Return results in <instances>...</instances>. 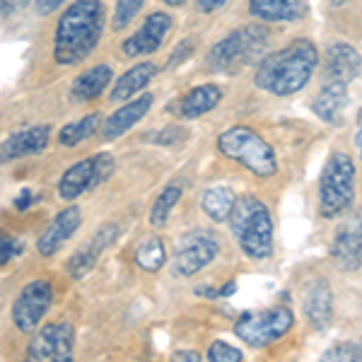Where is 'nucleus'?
Instances as JSON below:
<instances>
[{
    "label": "nucleus",
    "instance_id": "nucleus-32",
    "mask_svg": "<svg viewBox=\"0 0 362 362\" xmlns=\"http://www.w3.org/2000/svg\"><path fill=\"white\" fill-rule=\"evenodd\" d=\"M184 138H186V133H181L179 128H174V126H169V128H165V131L157 133V136H153V143L165 145V148H172V145H177L179 140H184Z\"/></svg>",
    "mask_w": 362,
    "mask_h": 362
},
{
    "label": "nucleus",
    "instance_id": "nucleus-22",
    "mask_svg": "<svg viewBox=\"0 0 362 362\" xmlns=\"http://www.w3.org/2000/svg\"><path fill=\"white\" fill-rule=\"evenodd\" d=\"M220 99H223V90H220L218 85H198L186 97L179 99L174 112H177L181 119H198V116L213 112Z\"/></svg>",
    "mask_w": 362,
    "mask_h": 362
},
{
    "label": "nucleus",
    "instance_id": "nucleus-25",
    "mask_svg": "<svg viewBox=\"0 0 362 362\" xmlns=\"http://www.w3.org/2000/svg\"><path fill=\"white\" fill-rule=\"evenodd\" d=\"M235 203H237V194L230 186H223V184L210 186L201 198L203 213H206L210 220H215V223L230 220V213H232V208H235Z\"/></svg>",
    "mask_w": 362,
    "mask_h": 362
},
{
    "label": "nucleus",
    "instance_id": "nucleus-2",
    "mask_svg": "<svg viewBox=\"0 0 362 362\" xmlns=\"http://www.w3.org/2000/svg\"><path fill=\"white\" fill-rule=\"evenodd\" d=\"M317 63V46L307 39H300V42L290 44L288 49L266 56L256 70L254 83L256 87L276 97H290L312 80Z\"/></svg>",
    "mask_w": 362,
    "mask_h": 362
},
{
    "label": "nucleus",
    "instance_id": "nucleus-4",
    "mask_svg": "<svg viewBox=\"0 0 362 362\" xmlns=\"http://www.w3.org/2000/svg\"><path fill=\"white\" fill-rule=\"evenodd\" d=\"M218 150L261 179L273 177L278 172V160L273 148L249 126H232L220 133Z\"/></svg>",
    "mask_w": 362,
    "mask_h": 362
},
{
    "label": "nucleus",
    "instance_id": "nucleus-41",
    "mask_svg": "<svg viewBox=\"0 0 362 362\" xmlns=\"http://www.w3.org/2000/svg\"><path fill=\"white\" fill-rule=\"evenodd\" d=\"M329 3H331V5H336V8H338V5H346L348 0H329Z\"/></svg>",
    "mask_w": 362,
    "mask_h": 362
},
{
    "label": "nucleus",
    "instance_id": "nucleus-16",
    "mask_svg": "<svg viewBox=\"0 0 362 362\" xmlns=\"http://www.w3.org/2000/svg\"><path fill=\"white\" fill-rule=\"evenodd\" d=\"M150 107H153V95H150V92L140 95L138 99H131V102H126L124 107L116 109V112H114L112 116H109L107 121H104V126H102V138H104V140H116V138H121L126 131H131V128L136 126L138 121L150 112Z\"/></svg>",
    "mask_w": 362,
    "mask_h": 362
},
{
    "label": "nucleus",
    "instance_id": "nucleus-40",
    "mask_svg": "<svg viewBox=\"0 0 362 362\" xmlns=\"http://www.w3.org/2000/svg\"><path fill=\"white\" fill-rule=\"evenodd\" d=\"M165 5H172V8H177V5H184L186 0H162Z\"/></svg>",
    "mask_w": 362,
    "mask_h": 362
},
{
    "label": "nucleus",
    "instance_id": "nucleus-24",
    "mask_svg": "<svg viewBox=\"0 0 362 362\" xmlns=\"http://www.w3.org/2000/svg\"><path fill=\"white\" fill-rule=\"evenodd\" d=\"M155 73H157L155 63H140V66L126 70V75H121L119 83L114 85L112 99L114 102H128L133 95H138V92H143L148 87L150 80L155 78Z\"/></svg>",
    "mask_w": 362,
    "mask_h": 362
},
{
    "label": "nucleus",
    "instance_id": "nucleus-39",
    "mask_svg": "<svg viewBox=\"0 0 362 362\" xmlns=\"http://www.w3.org/2000/svg\"><path fill=\"white\" fill-rule=\"evenodd\" d=\"M174 360H189V362H196V360H203L198 353H191V350H181V353H174Z\"/></svg>",
    "mask_w": 362,
    "mask_h": 362
},
{
    "label": "nucleus",
    "instance_id": "nucleus-17",
    "mask_svg": "<svg viewBox=\"0 0 362 362\" xmlns=\"http://www.w3.org/2000/svg\"><path fill=\"white\" fill-rule=\"evenodd\" d=\"M362 73V56L346 42L331 44L326 49V78L350 83Z\"/></svg>",
    "mask_w": 362,
    "mask_h": 362
},
{
    "label": "nucleus",
    "instance_id": "nucleus-34",
    "mask_svg": "<svg viewBox=\"0 0 362 362\" xmlns=\"http://www.w3.org/2000/svg\"><path fill=\"white\" fill-rule=\"evenodd\" d=\"M20 251V242H15V239H8V237H3V251H0V264H8L10 259Z\"/></svg>",
    "mask_w": 362,
    "mask_h": 362
},
{
    "label": "nucleus",
    "instance_id": "nucleus-7",
    "mask_svg": "<svg viewBox=\"0 0 362 362\" xmlns=\"http://www.w3.org/2000/svg\"><path fill=\"white\" fill-rule=\"evenodd\" d=\"M295 324V314L288 307H271L264 312H247L237 319L235 334L249 348H268L280 341Z\"/></svg>",
    "mask_w": 362,
    "mask_h": 362
},
{
    "label": "nucleus",
    "instance_id": "nucleus-10",
    "mask_svg": "<svg viewBox=\"0 0 362 362\" xmlns=\"http://www.w3.org/2000/svg\"><path fill=\"white\" fill-rule=\"evenodd\" d=\"M29 360H54L63 362L73 358V326L68 321L46 324L32 336L27 346Z\"/></svg>",
    "mask_w": 362,
    "mask_h": 362
},
{
    "label": "nucleus",
    "instance_id": "nucleus-1",
    "mask_svg": "<svg viewBox=\"0 0 362 362\" xmlns=\"http://www.w3.org/2000/svg\"><path fill=\"white\" fill-rule=\"evenodd\" d=\"M104 29V8L99 0H75L61 15L54 34V58L58 66L85 61Z\"/></svg>",
    "mask_w": 362,
    "mask_h": 362
},
{
    "label": "nucleus",
    "instance_id": "nucleus-19",
    "mask_svg": "<svg viewBox=\"0 0 362 362\" xmlns=\"http://www.w3.org/2000/svg\"><path fill=\"white\" fill-rule=\"evenodd\" d=\"M305 317L314 329L324 331L334 319V295L326 280H312L305 293Z\"/></svg>",
    "mask_w": 362,
    "mask_h": 362
},
{
    "label": "nucleus",
    "instance_id": "nucleus-23",
    "mask_svg": "<svg viewBox=\"0 0 362 362\" xmlns=\"http://www.w3.org/2000/svg\"><path fill=\"white\" fill-rule=\"evenodd\" d=\"M109 83H112V68L95 66L75 78L70 92H73V97L78 99V102H92V99H97L104 90H107Z\"/></svg>",
    "mask_w": 362,
    "mask_h": 362
},
{
    "label": "nucleus",
    "instance_id": "nucleus-26",
    "mask_svg": "<svg viewBox=\"0 0 362 362\" xmlns=\"http://www.w3.org/2000/svg\"><path fill=\"white\" fill-rule=\"evenodd\" d=\"M136 264L148 273L160 271V268L167 264V251H165V244H162L160 237H148L138 244Z\"/></svg>",
    "mask_w": 362,
    "mask_h": 362
},
{
    "label": "nucleus",
    "instance_id": "nucleus-31",
    "mask_svg": "<svg viewBox=\"0 0 362 362\" xmlns=\"http://www.w3.org/2000/svg\"><path fill=\"white\" fill-rule=\"evenodd\" d=\"M206 360L210 362H239L244 360V353L239 348H232L225 341H213L206 353Z\"/></svg>",
    "mask_w": 362,
    "mask_h": 362
},
{
    "label": "nucleus",
    "instance_id": "nucleus-21",
    "mask_svg": "<svg viewBox=\"0 0 362 362\" xmlns=\"http://www.w3.org/2000/svg\"><path fill=\"white\" fill-rule=\"evenodd\" d=\"M249 13L264 22H295L307 13L305 0H249Z\"/></svg>",
    "mask_w": 362,
    "mask_h": 362
},
{
    "label": "nucleus",
    "instance_id": "nucleus-28",
    "mask_svg": "<svg viewBox=\"0 0 362 362\" xmlns=\"http://www.w3.org/2000/svg\"><path fill=\"white\" fill-rule=\"evenodd\" d=\"M181 194H184V189H181L179 184L165 186V191L157 196L155 206H153V210H150V225H153V227H165L169 215H172L174 206L181 201Z\"/></svg>",
    "mask_w": 362,
    "mask_h": 362
},
{
    "label": "nucleus",
    "instance_id": "nucleus-8",
    "mask_svg": "<svg viewBox=\"0 0 362 362\" xmlns=\"http://www.w3.org/2000/svg\"><path fill=\"white\" fill-rule=\"evenodd\" d=\"M114 172V157L107 153L92 155L87 160L75 162L73 167H68L63 172L61 181H58V196L63 201H75L87 191H92L95 186L102 184L104 179H109V174Z\"/></svg>",
    "mask_w": 362,
    "mask_h": 362
},
{
    "label": "nucleus",
    "instance_id": "nucleus-3",
    "mask_svg": "<svg viewBox=\"0 0 362 362\" xmlns=\"http://www.w3.org/2000/svg\"><path fill=\"white\" fill-rule=\"evenodd\" d=\"M230 230L249 259L264 261L273 254V220L266 203L259 198H237L230 213Z\"/></svg>",
    "mask_w": 362,
    "mask_h": 362
},
{
    "label": "nucleus",
    "instance_id": "nucleus-18",
    "mask_svg": "<svg viewBox=\"0 0 362 362\" xmlns=\"http://www.w3.org/2000/svg\"><path fill=\"white\" fill-rule=\"evenodd\" d=\"M116 235H119V230H116V225H107V227H102V230H99L97 235L92 237V242L87 244L85 249L75 251V254L70 256L68 264H66V271H68L73 278H83V276H87V273H90L92 268H95L97 259H99V254H102V251L114 242Z\"/></svg>",
    "mask_w": 362,
    "mask_h": 362
},
{
    "label": "nucleus",
    "instance_id": "nucleus-14",
    "mask_svg": "<svg viewBox=\"0 0 362 362\" xmlns=\"http://www.w3.org/2000/svg\"><path fill=\"white\" fill-rule=\"evenodd\" d=\"M83 225V215H80L78 206H68L51 220V225L42 232V237L37 239V251L42 256H54L58 249H63V244L78 232V227Z\"/></svg>",
    "mask_w": 362,
    "mask_h": 362
},
{
    "label": "nucleus",
    "instance_id": "nucleus-5",
    "mask_svg": "<svg viewBox=\"0 0 362 362\" xmlns=\"http://www.w3.org/2000/svg\"><path fill=\"white\" fill-rule=\"evenodd\" d=\"M355 201V162L346 153H334L326 160L319 177V213L334 220Z\"/></svg>",
    "mask_w": 362,
    "mask_h": 362
},
{
    "label": "nucleus",
    "instance_id": "nucleus-11",
    "mask_svg": "<svg viewBox=\"0 0 362 362\" xmlns=\"http://www.w3.org/2000/svg\"><path fill=\"white\" fill-rule=\"evenodd\" d=\"M220 244L213 235H206V232H194V235L184 237L177 247V254H174V273L177 276H196L198 271H203L210 261L218 256Z\"/></svg>",
    "mask_w": 362,
    "mask_h": 362
},
{
    "label": "nucleus",
    "instance_id": "nucleus-12",
    "mask_svg": "<svg viewBox=\"0 0 362 362\" xmlns=\"http://www.w3.org/2000/svg\"><path fill=\"white\" fill-rule=\"evenodd\" d=\"M331 261L338 271H358L362 266V213L348 218L331 242Z\"/></svg>",
    "mask_w": 362,
    "mask_h": 362
},
{
    "label": "nucleus",
    "instance_id": "nucleus-30",
    "mask_svg": "<svg viewBox=\"0 0 362 362\" xmlns=\"http://www.w3.org/2000/svg\"><path fill=\"white\" fill-rule=\"evenodd\" d=\"M321 360H326V362H331V360H343V362L362 360V346L355 341H343V343H338V346L326 350V353L321 355Z\"/></svg>",
    "mask_w": 362,
    "mask_h": 362
},
{
    "label": "nucleus",
    "instance_id": "nucleus-33",
    "mask_svg": "<svg viewBox=\"0 0 362 362\" xmlns=\"http://www.w3.org/2000/svg\"><path fill=\"white\" fill-rule=\"evenodd\" d=\"M29 5V0H0V13L3 17H10V15H17L20 10H25Z\"/></svg>",
    "mask_w": 362,
    "mask_h": 362
},
{
    "label": "nucleus",
    "instance_id": "nucleus-35",
    "mask_svg": "<svg viewBox=\"0 0 362 362\" xmlns=\"http://www.w3.org/2000/svg\"><path fill=\"white\" fill-rule=\"evenodd\" d=\"M66 0H37V13L39 15H51L56 13Z\"/></svg>",
    "mask_w": 362,
    "mask_h": 362
},
{
    "label": "nucleus",
    "instance_id": "nucleus-9",
    "mask_svg": "<svg viewBox=\"0 0 362 362\" xmlns=\"http://www.w3.org/2000/svg\"><path fill=\"white\" fill-rule=\"evenodd\" d=\"M51 302H54V288H51L49 280L27 283L13 305V321L17 331H22V334L37 331V326L42 324V319L49 312Z\"/></svg>",
    "mask_w": 362,
    "mask_h": 362
},
{
    "label": "nucleus",
    "instance_id": "nucleus-38",
    "mask_svg": "<svg viewBox=\"0 0 362 362\" xmlns=\"http://www.w3.org/2000/svg\"><path fill=\"white\" fill-rule=\"evenodd\" d=\"M355 145H358V153L362 160V109L358 112V131H355Z\"/></svg>",
    "mask_w": 362,
    "mask_h": 362
},
{
    "label": "nucleus",
    "instance_id": "nucleus-29",
    "mask_svg": "<svg viewBox=\"0 0 362 362\" xmlns=\"http://www.w3.org/2000/svg\"><path fill=\"white\" fill-rule=\"evenodd\" d=\"M143 5H145V0H119L114 10V22H112L114 32H121V29H126L131 25L133 17L140 13Z\"/></svg>",
    "mask_w": 362,
    "mask_h": 362
},
{
    "label": "nucleus",
    "instance_id": "nucleus-6",
    "mask_svg": "<svg viewBox=\"0 0 362 362\" xmlns=\"http://www.w3.org/2000/svg\"><path fill=\"white\" fill-rule=\"evenodd\" d=\"M268 46L264 29L244 27L230 32L223 42H218L208 54V66L215 73H237L244 66H251Z\"/></svg>",
    "mask_w": 362,
    "mask_h": 362
},
{
    "label": "nucleus",
    "instance_id": "nucleus-15",
    "mask_svg": "<svg viewBox=\"0 0 362 362\" xmlns=\"http://www.w3.org/2000/svg\"><path fill=\"white\" fill-rule=\"evenodd\" d=\"M51 140V126H32L15 131L10 138L3 140V148H0V157L3 162H13L27 155H39L46 150Z\"/></svg>",
    "mask_w": 362,
    "mask_h": 362
},
{
    "label": "nucleus",
    "instance_id": "nucleus-27",
    "mask_svg": "<svg viewBox=\"0 0 362 362\" xmlns=\"http://www.w3.org/2000/svg\"><path fill=\"white\" fill-rule=\"evenodd\" d=\"M97 128H99V116L90 114V116H85V119L75 121V124L63 126L61 136H58V143H61L63 148H75V145H80L83 140L95 136Z\"/></svg>",
    "mask_w": 362,
    "mask_h": 362
},
{
    "label": "nucleus",
    "instance_id": "nucleus-37",
    "mask_svg": "<svg viewBox=\"0 0 362 362\" xmlns=\"http://www.w3.org/2000/svg\"><path fill=\"white\" fill-rule=\"evenodd\" d=\"M32 203H34V194H32L29 189H22V191H20V196L15 198V208H17V210L32 208Z\"/></svg>",
    "mask_w": 362,
    "mask_h": 362
},
{
    "label": "nucleus",
    "instance_id": "nucleus-13",
    "mask_svg": "<svg viewBox=\"0 0 362 362\" xmlns=\"http://www.w3.org/2000/svg\"><path fill=\"white\" fill-rule=\"evenodd\" d=\"M169 27H172V17H169V13L148 15L138 32L133 34V37H128L121 49H124V54L131 56V58L155 54V51L165 44Z\"/></svg>",
    "mask_w": 362,
    "mask_h": 362
},
{
    "label": "nucleus",
    "instance_id": "nucleus-20",
    "mask_svg": "<svg viewBox=\"0 0 362 362\" xmlns=\"http://www.w3.org/2000/svg\"><path fill=\"white\" fill-rule=\"evenodd\" d=\"M348 107V83L341 80H329L324 90L314 97L312 109L326 124H338L343 119V112Z\"/></svg>",
    "mask_w": 362,
    "mask_h": 362
},
{
    "label": "nucleus",
    "instance_id": "nucleus-36",
    "mask_svg": "<svg viewBox=\"0 0 362 362\" xmlns=\"http://www.w3.org/2000/svg\"><path fill=\"white\" fill-rule=\"evenodd\" d=\"M227 3H230V0H198V8L206 15H210V13H218L220 8H225Z\"/></svg>",
    "mask_w": 362,
    "mask_h": 362
}]
</instances>
